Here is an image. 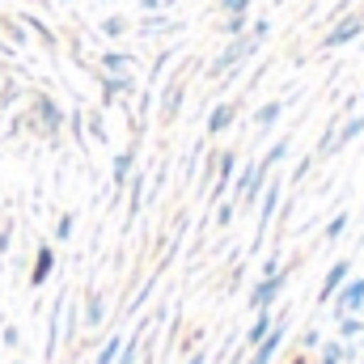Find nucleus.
I'll return each mask as SVG.
<instances>
[{
    "mask_svg": "<svg viewBox=\"0 0 364 364\" xmlns=\"http://www.w3.org/2000/svg\"><path fill=\"white\" fill-rule=\"evenodd\" d=\"M119 348H123V335H110V339L102 343V352H97V360L93 364H114L119 360Z\"/></svg>",
    "mask_w": 364,
    "mask_h": 364,
    "instance_id": "obj_23",
    "label": "nucleus"
},
{
    "mask_svg": "<svg viewBox=\"0 0 364 364\" xmlns=\"http://www.w3.org/2000/svg\"><path fill=\"white\" fill-rule=\"evenodd\" d=\"M102 34H106V38H123V34H127V17H106V21H102Z\"/></svg>",
    "mask_w": 364,
    "mask_h": 364,
    "instance_id": "obj_27",
    "label": "nucleus"
},
{
    "mask_svg": "<svg viewBox=\"0 0 364 364\" xmlns=\"http://www.w3.org/2000/svg\"><path fill=\"white\" fill-rule=\"evenodd\" d=\"M360 246H364V233H360Z\"/></svg>",
    "mask_w": 364,
    "mask_h": 364,
    "instance_id": "obj_35",
    "label": "nucleus"
},
{
    "mask_svg": "<svg viewBox=\"0 0 364 364\" xmlns=\"http://www.w3.org/2000/svg\"><path fill=\"white\" fill-rule=\"evenodd\" d=\"M220 9H225V13H250V0H225Z\"/></svg>",
    "mask_w": 364,
    "mask_h": 364,
    "instance_id": "obj_30",
    "label": "nucleus"
},
{
    "mask_svg": "<svg viewBox=\"0 0 364 364\" xmlns=\"http://www.w3.org/2000/svg\"><path fill=\"white\" fill-rule=\"evenodd\" d=\"M233 212H237V199H220V203H216V225L229 229V225H233Z\"/></svg>",
    "mask_w": 364,
    "mask_h": 364,
    "instance_id": "obj_25",
    "label": "nucleus"
},
{
    "mask_svg": "<svg viewBox=\"0 0 364 364\" xmlns=\"http://www.w3.org/2000/svg\"><path fill=\"white\" fill-rule=\"evenodd\" d=\"M132 166H136V153H132V149L114 153V170H110V186H114V191H123V186H127V174H132Z\"/></svg>",
    "mask_w": 364,
    "mask_h": 364,
    "instance_id": "obj_13",
    "label": "nucleus"
},
{
    "mask_svg": "<svg viewBox=\"0 0 364 364\" xmlns=\"http://www.w3.org/2000/svg\"><path fill=\"white\" fill-rule=\"evenodd\" d=\"M360 102H364V90H360Z\"/></svg>",
    "mask_w": 364,
    "mask_h": 364,
    "instance_id": "obj_36",
    "label": "nucleus"
},
{
    "mask_svg": "<svg viewBox=\"0 0 364 364\" xmlns=\"http://www.w3.org/2000/svg\"><path fill=\"white\" fill-rule=\"evenodd\" d=\"M348 225H352V216H348V212H335V216L326 220V229H322V237H326V242H339V237L348 233Z\"/></svg>",
    "mask_w": 364,
    "mask_h": 364,
    "instance_id": "obj_21",
    "label": "nucleus"
},
{
    "mask_svg": "<svg viewBox=\"0 0 364 364\" xmlns=\"http://www.w3.org/2000/svg\"><path fill=\"white\" fill-rule=\"evenodd\" d=\"M4 343H9V348H17V343H21V335H17V326H4Z\"/></svg>",
    "mask_w": 364,
    "mask_h": 364,
    "instance_id": "obj_33",
    "label": "nucleus"
},
{
    "mask_svg": "<svg viewBox=\"0 0 364 364\" xmlns=\"http://www.w3.org/2000/svg\"><path fill=\"white\" fill-rule=\"evenodd\" d=\"M233 170H237V153H233V149L216 153V182H212V199H216V203L225 199V191H229V182H233Z\"/></svg>",
    "mask_w": 364,
    "mask_h": 364,
    "instance_id": "obj_8",
    "label": "nucleus"
},
{
    "mask_svg": "<svg viewBox=\"0 0 364 364\" xmlns=\"http://www.w3.org/2000/svg\"><path fill=\"white\" fill-rule=\"evenodd\" d=\"M34 110H38V119H43L47 136H55V132H60V123H64V110H60L51 97H34Z\"/></svg>",
    "mask_w": 364,
    "mask_h": 364,
    "instance_id": "obj_12",
    "label": "nucleus"
},
{
    "mask_svg": "<svg viewBox=\"0 0 364 364\" xmlns=\"http://www.w3.org/2000/svg\"><path fill=\"white\" fill-rule=\"evenodd\" d=\"M322 348V331L318 326H309L305 335H301V343H296V352H318Z\"/></svg>",
    "mask_w": 364,
    "mask_h": 364,
    "instance_id": "obj_28",
    "label": "nucleus"
},
{
    "mask_svg": "<svg viewBox=\"0 0 364 364\" xmlns=\"http://www.w3.org/2000/svg\"><path fill=\"white\" fill-rule=\"evenodd\" d=\"M288 149H292V140H288V136H279V140H275L272 149H267V157H259V166H263V170L272 174L275 166H279V161L288 157Z\"/></svg>",
    "mask_w": 364,
    "mask_h": 364,
    "instance_id": "obj_19",
    "label": "nucleus"
},
{
    "mask_svg": "<svg viewBox=\"0 0 364 364\" xmlns=\"http://www.w3.org/2000/svg\"><path fill=\"white\" fill-rule=\"evenodd\" d=\"M284 335H288V309L284 314H275V326L250 348V360L246 364H275V356H279V348H284Z\"/></svg>",
    "mask_w": 364,
    "mask_h": 364,
    "instance_id": "obj_2",
    "label": "nucleus"
},
{
    "mask_svg": "<svg viewBox=\"0 0 364 364\" xmlns=\"http://www.w3.org/2000/svg\"><path fill=\"white\" fill-rule=\"evenodd\" d=\"M102 322H106V301H102L97 292H90V301H85V326H93V331H97Z\"/></svg>",
    "mask_w": 364,
    "mask_h": 364,
    "instance_id": "obj_20",
    "label": "nucleus"
},
{
    "mask_svg": "<svg viewBox=\"0 0 364 364\" xmlns=\"http://www.w3.org/2000/svg\"><path fill=\"white\" fill-rule=\"evenodd\" d=\"M216 30H220L225 38H237V34L250 30V13H225V17L216 21Z\"/></svg>",
    "mask_w": 364,
    "mask_h": 364,
    "instance_id": "obj_16",
    "label": "nucleus"
},
{
    "mask_svg": "<svg viewBox=\"0 0 364 364\" xmlns=\"http://www.w3.org/2000/svg\"><path fill=\"white\" fill-rule=\"evenodd\" d=\"M279 114H284V102H279V97L263 102V106L255 110V127H259V132H272L275 123H279Z\"/></svg>",
    "mask_w": 364,
    "mask_h": 364,
    "instance_id": "obj_15",
    "label": "nucleus"
},
{
    "mask_svg": "<svg viewBox=\"0 0 364 364\" xmlns=\"http://www.w3.org/2000/svg\"><path fill=\"white\" fill-rule=\"evenodd\" d=\"M73 225H77V216H73V212H64V216L55 220V237H60V242H68V237H73Z\"/></svg>",
    "mask_w": 364,
    "mask_h": 364,
    "instance_id": "obj_29",
    "label": "nucleus"
},
{
    "mask_svg": "<svg viewBox=\"0 0 364 364\" xmlns=\"http://www.w3.org/2000/svg\"><path fill=\"white\" fill-rule=\"evenodd\" d=\"M51 272H55V250H51V246H38V255H34V272H30V288H43Z\"/></svg>",
    "mask_w": 364,
    "mask_h": 364,
    "instance_id": "obj_10",
    "label": "nucleus"
},
{
    "mask_svg": "<svg viewBox=\"0 0 364 364\" xmlns=\"http://www.w3.org/2000/svg\"><path fill=\"white\" fill-rule=\"evenodd\" d=\"M178 106H182V85L174 81V85H170V93L161 97V114H166V119H174V114H178Z\"/></svg>",
    "mask_w": 364,
    "mask_h": 364,
    "instance_id": "obj_24",
    "label": "nucleus"
},
{
    "mask_svg": "<svg viewBox=\"0 0 364 364\" xmlns=\"http://www.w3.org/2000/svg\"><path fill=\"white\" fill-rule=\"evenodd\" d=\"M331 301H335V322H339V318H348V314H360V305H364V275H348V284H343Z\"/></svg>",
    "mask_w": 364,
    "mask_h": 364,
    "instance_id": "obj_5",
    "label": "nucleus"
},
{
    "mask_svg": "<svg viewBox=\"0 0 364 364\" xmlns=\"http://www.w3.org/2000/svg\"><path fill=\"white\" fill-rule=\"evenodd\" d=\"M186 364H208V356H203V352H195V356H191Z\"/></svg>",
    "mask_w": 364,
    "mask_h": 364,
    "instance_id": "obj_34",
    "label": "nucleus"
},
{
    "mask_svg": "<svg viewBox=\"0 0 364 364\" xmlns=\"http://www.w3.org/2000/svg\"><path fill=\"white\" fill-rule=\"evenodd\" d=\"M279 267H284V263H279V255H272V259H263V275H275Z\"/></svg>",
    "mask_w": 364,
    "mask_h": 364,
    "instance_id": "obj_32",
    "label": "nucleus"
},
{
    "mask_svg": "<svg viewBox=\"0 0 364 364\" xmlns=\"http://www.w3.org/2000/svg\"><path fill=\"white\" fill-rule=\"evenodd\" d=\"M348 275H352V259H335L331 263V272L322 275V288H318V305H331V296L348 284Z\"/></svg>",
    "mask_w": 364,
    "mask_h": 364,
    "instance_id": "obj_7",
    "label": "nucleus"
},
{
    "mask_svg": "<svg viewBox=\"0 0 364 364\" xmlns=\"http://www.w3.org/2000/svg\"><path fill=\"white\" fill-rule=\"evenodd\" d=\"M343 360H352V348L343 339H331V343L318 348V364H343Z\"/></svg>",
    "mask_w": 364,
    "mask_h": 364,
    "instance_id": "obj_17",
    "label": "nucleus"
},
{
    "mask_svg": "<svg viewBox=\"0 0 364 364\" xmlns=\"http://www.w3.org/2000/svg\"><path fill=\"white\" fill-rule=\"evenodd\" d=\"M250 34H259V38H267V34H272V21H267V17H259V21L250 26Z\"/></svg>",
    "mask_w": 364,
    "mask_h": 364,
    "instance_id": "obj_31",
    "label": "nucleus"
},
{
    "mask_svg": "<svg viewBox=\"0 0 364 364\" xmlns=\"http://www.w3.org/2000/svg\"><path fill=\"white\" fill-rule=\"evenodd\" d=\"M13 364H21V360H13Z\"/></svg>",
    "mask_w": 364,
    "mask_h": 364,
    "instance_id": "obj_38",
    "label": "nucleus"
},
{
    "mask_svg": "<svg viewBox=\"0 0 364 364\" xmlns=\"http://www.w3.org/2000/svg\"><path fill=\"white\" fill-rule=\"evenodd\" d=\"M97 64H102V73H106V77H119V73H132V55H127V51H106V55H102Z\"/></svg>",
    "mask_w": 364,
    "mask_h": 364,
    "instance_id": "obj_18",
    "label": "nucleus"
},
{
    "mask_svg": "<svg viewBox=\"0 0 364 364\" xmlns=\"http://www.w3.org/2000/svg\"><path fill=\"white\" fill-rule=\"evenodd\" d=\"M237 119V102H216L212 114H208V136H225Z\"/></svg>",
    "mask_w": 364,
    "mask_h": 364,
    "instance_id": "obj_9",
    "label": "nucleus"
},
{
    "mask_svg": "<svg viewBox=\"0 0 364 364\" xmlns=\"http://www.w3.org/2000/svg\"><path fill=\"white\" fill-rule=\"evenodd\" d=\"M364 34V13H343L335 17V26L322 34V51H335V47H348Z\"/></svg>",
    "mask_w": 364,
    "mask_h": 364,
    "instance_id": "obj_3",
    "label": "nucleus"
},
{
    "mask_svg": "<svg viewBox=\"0 0 364 364\" xmlns=\"http://www.w3.org/2000/svg\"><path fill=\"white\" fill-rule=\"evenodd\" d=\"M279 199H284V182H267V195H259V233H255V246H263V233H267V225L275 220V212H279Z\"/></svg>",
    "mask_w": 364,
    "mask_h": 364,
    "instance_id": "obj_6",
    "label": "nucleus"
},
{
    "mask_svg": "<svg viewBox=\"0 0 364 364\" xmlns=\"http://www.w3.org/2000/svg\"><path fill=\"white\" fill-rule=\"evenodd\" d=\"M140 203H144V178L136 174V178H132V199H127V216H136Z\"/></svg>",
    "mask_w": 364,
    "mask_h": 364,
    "instance_id": "obj_26",
    "label": "nucleus"
},
{
    "mask_svg": "<svg viewBox=\"0 0 364 364\" xmlns=\"http://www.w3.org/2000/svg\"><path fill=\"white\" fill-rule=\"evenodd\" d=\"M259 47H263V38L246 30V34H237V38H229V43H225V51H220V55L208 64V73H212V77H220V73H229V68L237 73V68H242V64H246V60H250Z\"/></svg>",
    "mask_w": 364,
    "mask_h": 364,
    "instance_id": "obj_1",
    "label": "nucleus"
},
{
    "mask_svg": "<svg viewBox=\"0 0 364 364\" xmlns=\"http://www.w3.org/2000/svg\"><path fill=\"white\" fill-rule=\"evenodd\" d=\"M284 284H288V267H279L275 275H263V279H259V284L250 288L246 305H250V309H275V301H279Z\"/></svg>",
    "mask_w": 364,
    "mask_h": 364,
    "instance_id": "obj_4",
    "label": "nucleus"
},
{
    "mask_svg": "<svg viewBox=\"0 0 364 364\" xmlns=\"http://www.w3.org/2000/svg\"><path fill=\"white\" fill-rule=\"evenodd\" d=\"M356 335H364V318H360V314L339 318V335H335V339H343V343H348V339H356Z\"/></svg>",
    "mask_w": 364,
    "mask_h": 364,
    "instance_id": "obj_22",
    "label": "nucleus"
},
{
    "mask_svg": "<svg viewBox=\"0 0 364 364\" xmlns=\"http://www.w3.org/2000/svg\"><path fill=\"white\" fill-rule=\"evenodd\" d=\"M364 132V114H352V119H343L339 123V132H335V144H331V153H343L356 136Z\"/></svg>",
    "mask_w": 364,
    "mask_h": 364,
    "instance_id": "obj_11",
    "label": "nucleus"
},
{
    "mask_svg": "<svg viewBox=\"0 0 364 364\" xmlns=\"http://www.w3.org/2000/svg\"><path fill=\"white\" fill-rule=\"evenodd\" d=\"M216 4H225V0H216Z\"/></svg>",
    "mask_w": 364,
    "mask_h": 364,
    "instance_id": "obj_37",
    "label": "nucleus"
},
{
    "mask_svg": "<svg viewBox=\"0 0 364 364\" xmlns=\"http://www.w3.org/2000/svg\"><path fill=\"white\" fill-rule=\"evenodd\" d=\"M272 326H275V309H255V322H250V331H246V348H255Z\"/></svg>",
    "mask_w": 364,
    "mask_h": 364,
    "instance_id": "obj_14",
    "label": "nucleus"
}]
</instances>
